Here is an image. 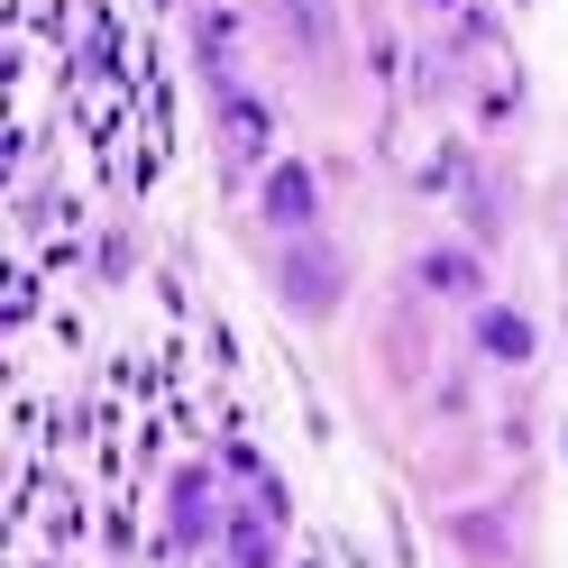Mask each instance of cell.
<instances>
[{"instance_id": "1", "label": "cell", "mask_w": 568, "mask_h": 568, "mask_svg": "<svg viewBox=\"0 0 568 568\" xmlns=\"http://www.w3.org/2000/svg\"><path fill=\"white\" fill-rule=\"evenodd\" d=\"M284 303H303V312L339 303V257L331 247H294V257H284Z\"/></svg>"}, {"instance_id": "2", "label": "cell", "mask_w": 568, "mask_h": 568, "mask_svg": "<svg viewBox=\"0 0 568 568\" xmlns=\"http://www.w3.org/2000/svg\"><path fill=\"white\" fill-rule=\"evenodd\" d=\"M312 211H322L312 174H303V165H275V174H266V221H275V230H312Z\"/></svg>"}, {"instance_id": "3", "label": "cell", "mask_w": 568, "mask_h": 568, "mask_svg": "<svg viewBox=\"0 0 568 568\" xmlns=\"http://www.w3.org/2000/svg\"><path fill=\"white\" fill-rule=\"evenodd\" d=\"M477 348L505 358V367H523L531 358V322H523V312H477Z\"/></svg>"}, {"instance_id": "4", "label": "cell", "mask_w": 568, "mask_h": 568, "mask_svg": "<svg viewBox=\"0 0 568 568\" xmlns=\"http://www.w3.org/2000/svg\"><path fill=\"white\" fill-rule=\"evenodd\" d=\"M422 284H432V294H477V257L468 247H432V257H422Z\"/></svg>"}, {"instance_id": "5", "label": "cell", "mask_w": 568, "mask_h": 568, "mask_svg": "<svg viewBox=\"0 0 568 568\" xmlns=\"http://www.w3.org/2000/svg\"><path fill=\"white\" fill-rule=\"evenodd\" d=\"M275 10H284V28H294L312 55H331V0H275Z\"/></svg>"}, {"instance_id": "6", "label": "cell", "mask_w": 568, "mask_h": 568, "mask_svg": "<svg viewBox=\"0 0 568 568\" xmlns=\"http://www.w3.org/2000/svg\"><path fill=\"white\" fill-rule=\"evenodd\" d=\"M230 550H239V568H275V550H266L257 523H230Z\"/></svg>"}, {"instance_id": "7", "label": "cell", "mask_w": 568, "mask_h": 568, "mask_svg": "<svg viewBox=\"0 0 568 568\" xmlns=\"http://www.w3.org/2000/svg\"><path fill=\"white\" fill-rule=\"evenodd\" d=\"M432 10H458V0H432Z\"/></svg>"}]
</instances>
